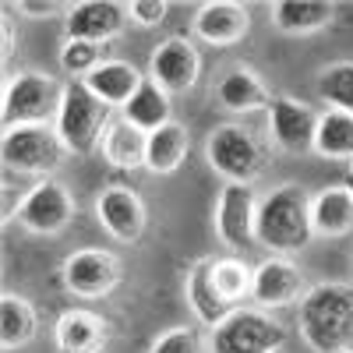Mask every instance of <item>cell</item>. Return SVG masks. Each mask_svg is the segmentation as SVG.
Here are the masks:
<instances>
[{
    "mask_svg": "<svg viewBox=\"0 0 353 353\" xmlns=\"http://www.w3.org/2000/svg\"><path fill=\"white\" fill-rule=\"evenodd\" d=\"M39 332V314L32 307L28 297H18V293H4L0 297V339H4V350H21L36 339Z\"/></svg>",
    "mask_w": 353,
    "mask_h": 353,
    "instance_id": "484cf974",
    "label": "cell"
},
{
    "mask_svg": "<svg viewBox=\"0 0 353 353\" xmlns=\"http://www.w3.org/2000/svg\"><path fill=\"white\" fill-rule=\"evenodd\" d=\"M184 290H188V307L198 314L201 325H209V329H216L219 321L233 311V307L219 297V290H216V283H212V258H201V261L191 265Z\"/></svg>",
    "mask_w": 353,
    "mask_h": 353,
    "instance_id": "603a6c76",
    "label": "cell"
},
{
    "mask_svg": "<svg viewBox=\"0 0 353 353\" xmlns=\"http://www.w3.org/2000/svg\"><path fill=\"white\" fill-rule=\"evenodd\" d=\"M145 152H149V134H141L138 128H131L124 117L110 121V128L103 134V145H99V156H103L106 166L134 173V170L145 166Z\"/></svg>",
    "mask_w": 353,
    "mask_h": 353,
    "instance_id": "44dd1931",
    "label": "cell"
},
{
    "mask_svg": "<svg viewBox=\"0 0 353 353\" xmlns=\"http://www.w3.org/2000/svg\"><path fill=\"white\" fill-rule=\"evenodd\" d=\"M110 121H113L110 106L85 81H68L64 85V99H61V110H57L53 128H57V134H61L68 152L92 156L103 145V134H106Z\"/></svg>",
    "mask_w": 353,
    "mask_h": 353,
    "instance_id": "3957f363",
    "label": "cell"
},
{
    "mask_svg": "<svg viewBox=\"0 0 353 353\" xmlns=\"http://www.w3.org/2000/svg\"><path fill=\"white\" fill-rule=\"evenodd\" d=\"M149 353H201V336L188 325H176V329H166L152 339Z\"/></svg>",
    "mask_w": 353,
    "mask_h": 353,
    "instance_id": "4dcf8cb0",
    "label": "cell"
},
{
    "mask_svg": "<svg viewBox=\"0 0 353 353\" xmlns=\"http://www.w3.org/2000/svg\"><path fill=\"white\" fill-rule=\"evenodd\" d=\"M14 219L28 233H36V237H57V233H64L74 219V194L64 181H53V176L50 181H39L18 201Z\"/></svg>",
    "mask_w": 353,
    "mask_h": 353,
    "instance_id": "ba28073f",
    "label": "cell"
},
{
    "mask_svg": "<svg viewBox=\"0 0 353 353\" xmlns=\"http://www.w3.org/2000/svg\"><path fill=\"white\" fill-rule=\"evenodd\" d=\"M212 283L219 290V297L233 307V304H241L251 293L254 269H248L241 258H212Z\"/></svg>",
    "mask_w": 353,
    "mask_h": 353,
    "instance_id": "f1b7e54d",
    "label": "cell"
},
{
    "mask_svg": "<svg viewBox=\"0 0 353 353\" xmlns=\"http://www.w3.org/2000/svg\"><path fill=\"white\" fill-rule=\"evenodd\" d=\"M141 71L131 64V61H103L92 74L85 78V85L92 88V92L113 110V106H128L134 99V92L141 88Z\"/></svg>",
    "mask_w": 353,
    "mask_h": 353,
    "instance_id": "7402d4cb",
    "label": "cell"
},
{
    "mask_svg": "<svg viewBox=\"0 0 353 353\" xmlns=\"http://www.w3.org/2000/svg\"><path fill=\"white\" fill-rule=\"evenodd\" d=\"M64 99L61 78L46 71L25 68L8 74L4 81V128H25V124H50L57 121V110Z\"/></svg>",
    "mask_w": 353,
    "mask_h": 353,
    "instance_id": "277c9868",
    "label": "cell"
},
{
    "mask_svg": "<svg viewBox=\"0 0 353 353\" xmlns=\"http://www.w3.org/2000/svg\"><path fill=\"white\" fill-rule=\"evenodd\" d=\"M297 329L314 353L353 350V286L346 283L311 286L297 311Z\"/></svg>",
    "mask_w": 353,
    "mask_h": 353,
    "instance_id": "6da1fadb",
    "label": "cell"
},
{
    "mask_svg": "<svg viewBox=\"0 0 353 353\" xmlns=\"http://www.w3.org/2000/svg\"><path fill=\"white\" fill-rule=\"evenodd\" d=\"M350 176H353V163H350Z\"/></svg>",
    "mask_w": 353,
    "mask_h": 353,
    "instance_id": "d590c367",
    "label": "cell"
},
{
    "mask_svg": "<svg viewBox=\"0 0 353 353\" xmlns=\"http://www.w3.org/2000/svg\"><path fill=\"white\" fill-rule=\"evenodd\" d=\"M286 329L254 307H233L212 329V353H279Z\"/></svg>",
    "mask_w": 353,
    "mask_h": 353,
    "instance_id": "52a82bcc",
    "label": "cell"
},
{
    "mask_svg": "<svg viewBox=\"0 0 353 353\" xmlns=\"http://www.w3.org/2000/svg\"><path fill=\"white\" fill-rule=\"evenodd\" d=\"M272 92L269 85L261 81V74L248 64H233L219 74L216 85V103L226 113H258V110H269L272 106Z\"/></svg>",
    "mask_w": 353,
    "mask_h": 353,
    "instance_id": "e0dca14e",
    "label": "cell"
},
{
    "mask_svg": "<svg viewBox=\"0 0 353 353\" xmlns=\"http://www.w3.org/2000/svg\"><path fill=\"white\" fill-rule=\"evenodd\" d=\"M258 194L251 184H223L216 201V233L233 251L258 244Z\"/></svg>",
    "mask_w": 353,
    "mask_h": 353,
    "instance_id": "30bf717a",
    "label": "cell"
},
{
    "mask_svg": "<svg viewBox=\"0 0 353 353\" xmlns=\"http://www.w3.org/2000/svg\"><path fill=\"white\" fill-rule=\"evenodd\" d=\"M191 152V134L181 121H170L163 124L159 131L149 134V152H145V170L156 173V176H166V173H176L184 166Z\"/></svg>",
    "mask_w": 353,
    "mask_h": 353,
    "instance_id": "cb8c5ba5",
    "label": "cell"
},
{
    "mask_svg": "<svg viewBox=\"0 0 353 353\" xmlns=\"http://www.w3.org/2000/svg\"><path fill=\"white\" fill-rule=\"evenodd\" d=\"M96 219L99 226L121 244H138L149 226V209L134 188L128 184H106L96 194Z\"/></svg>",
    "mask_w": 353,
    "mask_h": 353,
    "instance_id": "8fae6325",
    "label": "cell"
},
{
    "mask_svg": "<svg viewBox=\"0 0 353 353\" xmlns=\"http://www.w3.org/2000/svg\"><path fill=\"white\" fill-rule=\"evenodd\" d=\"M128 4H117V0H81L71 4L68 18H64V32L68 39H85V43H106L113 36L124 32L128 25Z\"/></svg>",
    "mask_w": 353,
    "mask_h": 353,
    "instance_id": "9a60e30c",
    "label": "cell"
},
{
    "mask_svg": "<svg viewBox=\"0 0 353 353\" xmlns=\"http://www.w3.org/2000/svg\"><path fill=\"white\" fill-rule=\"evenodd\" d=\"M53 336L61 353H99L106 346V321L85 307H74L57 318Z\"/></svg>",
    "mask_w": 353,
    "mask_h": 353,
    "instance_id": "ffe728a7",
    "label": "cell"
},
{
    "mask_svg": "<svg viewBox=\"0 0 353 353\" xmlns=\"http://www.w3.org/2000/svg\"><path fill=\"white\" fill-rule=\"evenodd\" d=\"M11 53H14V21L4 14V50H0V57H4V64L11 61Z\"/></svg>",
    "mask_w": 353,
    "mask_h": 353,
    "instance_id": "836d02e7",
    "label": "cell"
},
{
    "mask_svg": "<svg viewBox=\"0 0 353 353\" xmlns=\"http://www.w3.org/2000/svg\"><path fill=\"white\" fill-rule=\"evenodd\" d=\"M8 11H18L25 18H57L71 11V4H57V0H8Z\"/></svg>",
    "mask_w": 353,
    "mask_h": 353,
    "instance_id": "d6a6232c",
    "label": "cell"
},
{
    "mask_svg": "<svg viewBox=\"0 0 353 353\" xmlns=\"http://www.w3.org/2000/svg\"><path fill=\"white\" fill-rule=\"evenodd\" d=\"M346 353H353V350H346Z\"/></svg>",
    "mask_w": 353,
    "mask_h": 353,
    "instance_id": "8d00e7d4",
    "label": "cell"
},
{
    "mask_svg": "<svg viewBox=\"0 0 353 353\" xmlns=\"http://www.w3.org/2000/svg\"><path fill=\"white\" fill-rule=\"evenodd\" d=\"M272 14V28H279L283 36H311L329 28L339 14L336 4L329 0H279L269 8Z\"/></svg>",
    "mask_w": 353,
    "mask_h": 353,
    "instance_id": "d6986e66",
    "label": "cell"
},
{
    "mask_svg": "<svg viewBox=\"0 0 353 353\" xmlns=\"http://www.w3.org/2000/svg\"><path fill=\"white\" fill-rule=\"evenodd\" d=\"M64 141L50 124H25V128H4V141H0V159L11 173L25 176H50L64 163Z\"/></svg>",
    "mask_w": 353,
    "mask_h": 353,
    "instance_id": "8992f818",
    "label": "cell"
},
{
    "mask_svg": "<svg viewBox=\"0 0 353 353\" xmlns=\"http://www.w3.org/2000/svg\"><path fill=\"white\" fill-rule=\"evenodd\" d=\"M346 188H350V191H353V176H346Z\"/></svg>",
    "mask_w": 353,
    "mask_h": 353,
    "instance_id": "e575fe53",
    "label": "cell"
},
{
    "mask_svg": "<svg viewBox=\"0 0 353 353\" xmlns=\"http://www.w3.org/2000/svg\"><path fill=\"white\" fill-rule=\"evenodd\" d=\"M121 117H124L131 128H138L141 134H152L163 124H170V96L163 92L152 78H145L141 88L134 92V99L121 110Z\"/></svg>",
    "mask_w": 353,
    "mask_h": 353,
    "instance_id": "4316f807",
    "label": "cell"
},
{
    "mask_svg": "<svg viewBox=\"0 0 353 353\" xmlns=\"http://www.w3.org/2000/svg\"><path fill=\"white\" fill-rule=\"evenodd\" d=\"M318 110L307 106L304 99L293 96H276L269 106V134L276 141V149L301 156L314 149V131H318Z\"/></svg>",
    "mask_w": 353,
    "mask_h": 353,
    "instance_id": "4fadbf2b",
    "label": "cell"
},
{
    "mask_svg": "<svg viewBox=\"0 0 353 353\" xmlns=\"http://www.w3.org/2000/svg\"><path fill=\"white\" fill-rule=\"evenodd\" d=\"M314 92L321 103H329V110L353 113V61L325 64L314 78Z\"/></svg>",
    "mask_w": 353,
    "mask_h": 353,
    "instance_id": "83f0119b",
    "label": "cell"
},
{
    "mask_svg": "<svg viewBox=\"0 0 353 353\" xmlns=\"http://www.w3.org/2000/svg\"><path fill=\"white\" fill-rule=\"evenodd\" d=\"M61 279H64V290L71 293V297L99 301V297H110V293L121 286L124 265H121V258H117L113 251L85 248V251L68 254L64 269H61Z\"/></svg>",
    "mask_w": 353,
    "mask_h": 353,
    "instance_id": "9c48e42d",
    "label": "cell"
},
{
    "mask_svg": "<svg viewBox=\"0 0 353 353\" xmlns=\"http://www.w3.org/2000/svg\"><path fill=\"white\" fill-rule=\"evenodd\" d=\"M191 28L205 46H237L251 32V11L233 0H209L198 4Z\"/></svg>",
    "mask_w": 353,
    "mask_h": 353,
    "instance_id": "2e32d148",
    "label": "cell"
},
{
    "mask_svg": "<svg viewBox=\"0 0 353 353\" xmlns=\"http://www.w3.org/2000/svg\"><path fill=\"white\" fill-rule=\"evenodd\" d=\"M205 159L226 184H251L269 170L265 145L241 124H219L205 141Z\"/></svg>",
    "mask_w": 353,
    "mask_h": 353,
    "instance_id": "5b68a950",
    "label": "cell"
},
{
    "mask_svg": "<svg viewBox=\"0 0 353 353\" xmlns=\"http://www.w3.org/2000/svg\"><path fill=\"white\" fill-rule=\"evenodd\" d=\"M311 152L321 156V159L353 163V113H346V110H325L321 113Z\"/></svg>",
    "mask_w": 353,
    "mask_h": 353,
    "instance_id": "d4e9b609",
    "label": "cell"
},
{
    "mask_svg": "<svg viewBox=\"0 0 353 353\" xmlns=\"http://www.w3.org/2000/svg\"><path fill=\"white\" fill-rule=\"evenodd\" d=\"M314 237L311 194L301 184H279L258 205V244L276 254L304 251Z\"/></svg>",
    "mask_w": 353,
    "mask_h": 353,
    "instance_id": "7a4b0ae2",
    "label": "cell"
},
{
    "mask_svg": "<svg viewBox=\"0 0 353 353\" xmlns=\"http://www.w3.org/2000/svg\"><path fill=\"white\" fill-rule=\"evenodd\" d=\"M149 78L166 96H184L201 78V53L184 36H166L149 57Z\"/></svg>",
    "mask_w": 353,
    "mask_h": 353,
    "instance_id": "7c38bea8",
    "label": "cell"
},
{
    "mask_svg": "<svg viewBox=\"0 0 353 353\" xmlns=\"http://www.w3.org/2000/svg\"><path fill=\"white\" fill-rule=\"evenodd\" d=\"M166 14H170V4H166V0H131V4H128V18H131L134 25H141V28L163 25Z\"/></svg>",
    "mask_w": 353,
    "mask_h": 353,
    "instance_id": "1f68e13d",
    "label": "cell"
},
{
    "mask_svg": "<svg viewBox=\"0 0 353 353\" xmlns=\"http://www.w3.org/2000/svg\"><path fill=\"white\" fill-rule=\"evenodd\" d=\"M304 272L283 254L265 258L254 269V283H251V301L258 307H290L304 301Z\"/></svg>",
    "mask_w": 353,
    "mask_h": 353,
    "instance_id": "5bb4252c",
    "label": "cell"
},
{
    "mask_svg": "<svg viewBox=\"0 0 353 353\" xmlns=\"http://www.w3.org/2000/svg\"><path fill=\"white\" fill-rule=\"evenodd\" d=\"M103 64V46L85 43V39H64L61 46V71L71 74V81H85Z\"/></svg>",
    "mask_w": 353,
    "mask_h": 353,
    "instance_id": "f546056e",
    "label": "cell"
},
{
    "mask_svg": "<svg viewBox=\"0 0 353 353\" xmlns=\"http://www.w3.org/2000/svg\"><path fill=\"white\" fill-rule=\"evenodd\" d=\"M311 226L314 237H346L353 233V191L346 184H329L311 194Z\"/></svg>",
    "mask_w": 353,
    "mask_h": 353,
    "instance_id": "ac0fdd59",
    "label": "cell"
}]
</instances>
